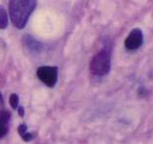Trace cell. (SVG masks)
<instances>
[{
  "mask_svg": "<svg viewBox=\"0 0 153 144\" xmlns=\"http://www.w3.org/2000/svg\"><path fill=\"white\" fill-rule=\"evenodd\" d=\"M37 6V0H9V15L13 25L21 30Z\"/></svg>",
  "mask_w": 153,
  "mask_h": 144,
  "instance_id": "6da1fadb",
  "label": "cell"
},
{
  "mask_svg": "<svg viewBox=\"0 0 153 144\" xmlns=\"http://www.w3.org/2000/svg\"><path fill=\"white\" fill-rule=\"evenodd\" d=\"M11 114L8 111H4L0 116V139L3 138L8 132L9 128V120H10Z\"/></svg>",
  "mask_w": 153,
  "mask_h": 144,
  "instance_id": "5b68a950",
  "label": "cell"
},
{
  "mask_svg": "<svg viewBox=\"0 0 153 144\" xmlns=\"http://www.w3.org/2000/svg\"><path fill=\"white\" fill-rule=\"evenodd\" d=\"M18 133L21 136V138L26 142L31 141L34 138V135L30 132H28V127L25 123H22L18 126Z\"/></svg>",
  "mask_w": 153,
  "mask_h": 144,
  "instance_id": "52a82bcc",
  "label": "cell"
},
{
  "mask_svg": "<svg viewBox=\"0 0 153 144\" xmlns=\"http://www.w3.org/2000/svg\"><path fill=\"white\" fill-rule=\"evenodd\" d=\"M111 70V50L105 47L90 62V71L95 76H105Z\"/></svg>",
  "mask_w": 153,
  "mask_h": 144,
  "instance_id": "7a4b0ae2",
  "label": "cell"
},
{
  "mask_svg": "<svg viewBox=\"0 0 153 144\" xmlns=\"http://www.w3.org/2000/svg\"><path fill=\"white\" fill-rule=\"evenodd\" d=\"M58 70L55 66H41L37 70V76L48 87L53 88L57 81Z\"/></svg>",
  "mask_w": 153,
  "mask_h": 144,
  "instance_id": "3957f363",
  "label": "cell"
},
{
  "mask_svg": "<svg viewBox=\"0 0 153 144\" xmlns=\"http://www.w3.org/2000/svg\"><path fill=\"white\" fill-rule=\"evenodd\" d=\"M8 26V14L6 12L5 8L0 6V29L5 30Z\"/></svg>",
  "mask_w": 153,
  "mask_h": 144,
  "instance_id": "ba28073f",
  "label": "cell"
},
{
  "mask_svg": "<svg viewBox=\"0 0 153 144\" xmlns=\"http://www.w3.org/2000/svg\"><path fill=\"white\" fill-rule=\"evenodd\" d=\"M19 114L21 117H24V108L23 107H19Z\"/></svg>",
  "mask_w": 153,
  "mask_h": 144,
  "instance_id": "8fae6325",
  "label": "cell"
},
{
  "mask_svg": "<svg viewBox=\"0 0 153 144\" xmlns=\"http://www.w3.org/2000/svg\"><path fill=\"white\" fill-rule=\"evenodd\" d=\"M24 42H25L26 47H27L29 50H32V51L39 52V51L42 50V48H43V45H42V44H40L38 41H36L33 37H31V36H27V37H25Z\"/></svg>",
  "mask_w": 153,
  "mask_h": 144,
  "instance_id": "8992f818",
  "label": "cell"
},
{
  "mask_svg": "<svg viewBox=\"0 0 153 144\" xmlns=\"http://www.w3.org/2000/svg\"><path fill=\"white\" fill-rule=\"evenodd\" d=\"M5 111V108H4V101H3V97H2V94L0 93V116L3 114V112Z\"/></svg>",
  "mask_w": 153,
  "mask_h": 144,
  "instance_id": "30bf717a",
  "label": "cell"
},
{
  "mask_svg": "<svg viewBox=\"0 0 153 144\" xmlns=\"http://www.w3.org/2000/svg\"><path fill=\"white\" fill-rule=\"evenodd\" d=\"M9 104L13 110H16L19 106V97L17 94H12L9 98Z\"/></svg>",
  "mask_w": 153,
  "mask_h": 144,
  "instance_id": "9c48e42d",
  "label": "cell"
},
{
  "mask_svg": "<svg viewBox=\"0 0 153 144\" xmlns=\"http://www.w3.org/2000/svg\"><path fill=\"white\" fill-rule=\"evenodd\" d=\"M143 44V33L140 29L135 28L129 33L125 41V47L128 50H136Z\"/></svg>",
  "mask_w": 153,
  "mask_h": 144,
  "instance_id": "277c9868",
  "label": "cell"
}]
</instances>
